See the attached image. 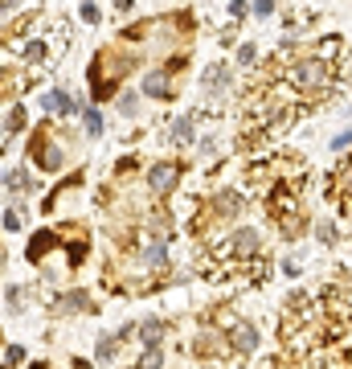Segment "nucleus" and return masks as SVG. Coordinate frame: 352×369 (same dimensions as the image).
<instances>
[{
    "instance_id": "1",
    "label": "nucleus",
    "mask_w": 352,
    "mask_h": 369,
    "mask_svg": "<svg viewBox=\"0 0 352 369\" xmlns=\"http://www.w3.org/2000/svg\"><path fill=\"white\" fill-rule=\"evenodd\" d=\"M291 87L295 91H303V94H319V91H328V83H332V66L324 62V58H303V62H295L291 66Z\"/></svg>"
},
{
    "instance_id": "2",
    "label": "nucleus",
    "mask_w": 352,
    "mask_h": 369,
    "mask_svg": "<svg viewBox=\"0 0 352 369\" xmlns=\"http://www.w3.org/2000/svg\"><path fill=\"white\" fill-rule=\"evenodd\" d=\"M218 255H229V259H254V255H258V234L250 230V226H246V230H234Z\"/></svg>"
},
{
    "instance_id": "3",
    "label": "nucleus",
    "mask_w": 352,
    "mask_h": 369,
    "mask_svg": "<svg viewBox=\"0 0 352 369\" xmlns=\"http://www.w3.org/2000/svg\"><path fill=\"white\" fill-rule=\"evenodd\" d=\"M176 181H180V169L164 160V164H156V169H152V177H148V189H152L156 197H164V193H173V189H176Z\"/></svg>"
},
{
    "instance_id": "4",
    "label": "nucleus",
    "mask_w": 352,
    "mask_h": 369,
    "mask_svg": "<svg viewBox=\"0 0 352 369\" xmlns=\"http://www.w3.org/2000/svg\"><path fill=\"white\" fill-rule=\"evenodd\" d=\"M229 349H238V353H254V349H258V332H254V324H238V328L229 332Z\"/></svg>"
},
{
    "instance_id": "5",
    "label": "nucleus",
    "mask_w": 352,
    "mask_h": 369,
    "mask_svg": "<svg viewBox=\"0 0 352 369\" xmlns=\"http://www.w3.org/2000/svg\"><path fill=\"white\" fill-rule=\"evenodd\" d=\"M42 107L45 111H53V115H74V111H78V107L70 103V94H62V91H49L42 98Z\"/></svg>"
},
{
    "instance_id": "6",
    "label": "nucleus",
    "mask_w": 352,
    "mask_h": 369,
    "mask_svg": "<svg viewBox=\"0 0 352 369\" xmlns=\"http://www.w3.org/2000/svg\"><path fill=\"white\" fill-rule=\"evenodd\" d=\"M160 336H164V320L139 324V345H143V349H160Z\"/></svg>"
},
{
    "instance_id": "7",
    "label": "nucleus",
    "mask_w": 352,
    "mask_h": 369,
    "mask_svg": "<svg viewBox=\"0 0 352 369\" xmlns=\"http://www.w3.org/2000/svg\"><path fill=\"white\" fill-rule=\"evenodd\" d=\"M225 87H229V66H213V70H205V91L209 94H221L225 91Z\"/></svg>"
},
{
    "instance_id": "8",
    "label": "nucleus",
    "mask_w": 352,
    "mask_h": 369,
    "mask_svg": "<svg viewBox=\"0 0 352 369\" xmlns=\"http://www.w3.org/2000/svg\"><path fill=\"white\" fill-rule=\"evenodd\" d=\"M213 205H218V214H221V218H234V214H238V205H242V193L225 189V193H218V201H213Z\"/></svg>"
},
{
    "instance_id": "9",
    "label": "nucleus",
    "mask_w": 352,
    "mask_h": 369,
    "mask_svg": "<svg viewBox=\"0 0 352 369\" xmlns=\"http://www.w3.org/2000/svg\"><path fill=\"white\" fill-rule=\"evenodd\" d=\"M164 78H168V74H148V78H143V94H152V98H168L173 87H168Z\"/></svg>"
},
{
    "instance_id": "10",
    "label": "nucleus",
    "mask_w": 352,
    "mask_h": 369,
    "mask_svg": "<svg viewBox=\"0 0 352 369\" xmlns=\"http://www.w3.org/2000/svg\"><path fill=\"white\" fill-rule=\"evenodd\" d=\"M168 136H173V144H193V115H180Z\"/></svg>"
},
{
    "instance_id": "11",
    "label": "nucleus",
    "mask_w": 352,
    "mask_h": 369,
    "mask_svg": "<svg viewBox=\"0 0 352 369\" xmlns=\"http://www.w3.org/2000/svg\"><path fill=\"white\" fill-rule=\"evenodd\" d=\"M164 259H168V246L164 242H148L143 246V263L148 267H164Z\"/></svg>"
},
{
    "instance_id": "12",
    "label": "nucleus",
    "mask_w": 352,
    "mask_h": 369,
    "mask_svg": "<svg viewBox=\"0 0 352 369\" xmlns=\"http://www.w3.org/2000/svg\"><path fill=\"white\" fill-rule=\"evenodd\" d=\"M336 193H340V197H352V156L336 169Z\"/></svg>"
},
{
    "instance_id": "13",
    "label": "nucleus",
    "mask_w": 352,
    "mask_h": 369,
    "mask_svg": "<svg viewBox=\"0 0 352 369\" xmlns=\"http://www.w3.org/2000/svg\"><path fill=\"white\" fill-rule=\"evenodd\" d=\"M37 164H42L45 173L62 169V148H37Z\"/></svg>"
},
{
    "instance_id": "14",
    "label": "nucleus",
    "mask_w": 352,
    "mask_h": 369,
    "mask_svg": "<svg viewBox=\"0 0 352 369\" xmlns=\"http://www.w3.org/2000/svg\"><path fill=\"white\" fill-rule=\"evenodd\" d=\"M62 312H87V295H62Z\"/></svg>"
},
{
    "instance_id": "15",
    "label": "nucleus",
    "mask_w": 352,
    "mask_h": 369,
    "mask_svg": "<svg viewBox=\"0 0 352 369\" xmlns=\"http://www.w3.org/2000/svg\"><path fill=\"white\" fill-rule=\"evenodd\" d=\"M160 366H164V353H160V349H148V353L139 357V366H135V369H160Z\"/></svg>"
},
{
    "instance_id": "16",
    "label": "nucleus",
    "mask_w": 352,
    "mask_h": 369,
    "mask_svg": "<svg viewBox=\"0 0 352 369\" xmlns=\"http://www.w3.org/2000/svg\"><path fill=\"white\" fill-rule=\"evenodd\" d=\"M25 58L29 62H45V42H25Z\"/></svg>"
},
{
    "instance_id": "17",
    "label": "nucleus",
    "mask_w": 352,
    "mask_h": 369,
    "mask_svg": "<svg viewBox=\"0 0 352 369\" xmlns=\"http://www.w3.org/2000/svg\"><path fill=\"white\" fill-rule=\"evenodd\" d=\"M4 128H8V132H21V128H25V111H21V107H12V115L4 119Z\"/></svg>"
},
{
    "instance_id": "18",
    "label": "nucleus",
    "mask_w": 352,
    "mask_h": 369,
    "mask_svg": "<svg viewBox=\"0 0 352 369\" xmlns=\"http://www.w3.org/2000/svg\"><path fill=\"white\" fill-rule=\"evenodd\" d=\"M82 119H87V132H90V136H98V132H103V119H98V111H90V107H87V111H82Z\"/></svg>"
},
{
    "instance_id": "19",
    "label": "nucleus",
    "mask_w": 352,
    "mask_h": 369,
    "mask_svg": "<svg viewBox=\"0 0 352 369\" xmlns=\"http://www.w3.org/2000/svg\"><path fill=\"white\" fill-rule=\"evenodd\" d=\"M111 357H115V341L103 336V341H98V361H111Z\"/></svg>"
},
{
    "instance_id": "20",
    "label": "nucleus",
    "mask_w": 352,
    "mask_h": 369,
    "mask_svg": "<svg viewBox=\"0 0 352 369\" xmlns=\"http://www.w3.org/2000/svg\"><path fill=\"white\" fill-rule=\"evenodd\" d=\"M21 361H25V349H21V345H12V349L4 353V366H21Z\"/></svg>"
},
{
    "instance_id": "21",
    "label": "nucleus",
    "mask_w": 352,
    "mask_h": 369,
    "mask_svg": "<svg viewBox=\"0 0 352 369\" xmlns=\"http://www.w3.org/2000/svg\"><path fill=\"white\" fill-rule=\"evenodd\" d=\"M332 148H336V152H349V148H352V128H349V132H340V136L332 139Z\"/></svg>"
},
{
    "instance_id": "22",
    "label": "nucleus",
    "mask_w": 352,
    "mask_h": 369,
    "mask_svg": "<svg viewBox=\"0 0 352 369\" xmlns=\"http://www.w3.org/2000/svg\"><path fill=\"white\" fill-rule=\"evenodd\" d=\"M319 58H332V53H336V49H340V42H336V37H324V42H319Z\"/></svg>"
},
{
    "instance_id": "23",
    "label": "nucleus",
    "mask_w": 352,
    "mask_h": 369,
    "mask_svg": "<svg viewBox=\"0 0 352 369\" xmlns=\"http://www.w3.org/2000/svg\"><path fill=\"white\" fill-rule=\"evenodd\" d=\"M319 242H328V246L336 242V226H332V222H324V226H319Z\"/></svg>"
},
{
    "instance_id": "24",
    "label": "nucleus",
    "mask_w": 352,
    "mask_h": 369,
    "mask_svg": "<svg viewBox=\"0 0 352 369\" xmlns=\"http://www.w3.org/2000/svg\"><path fill=\"white\" fill-rule=\"evenodd\" d=\"M274 12V0H254V17H270Z\"/></svg>"
},
{
    "instance_id": "25",
    "label": "nucleus",
    "mask_w": 352,
    "mask_h": 369,
    "mask_svg": "<svg viewBox=\"0 0 352 369\" xmlns=\"http://www.w3.org/2000/svg\"><path fill=\"white\" fill-rule=\"evenodd\" d=\"M8 189H29V181H25V173H8Z\"/></svg>"
},
{
    "instance_id": "26",
    "label": "nucleus",
    "mask_w": 352,
    "mask_h": 369,
    "mask_svg": "<svg viewBox=\"0 0 352 369\" xmlns=\"http://www.w3.org/2000/svg\"><path fill=\"white\" fill-rule=\"evenodd\" d=\"M229 12H234V17H246V12H250V4H246V0H229Z\"/></svg>"
},
{
    "instance_id": "27",
    "label": "nucleus",
    "mask_w": 352,
    "mask_h": 369,
    "mask_svg": "<svg viewBox=\"0 0 352 369\" xmlns=\"http://www.w3.org/2000/svg\"><path fill=\"white\" fill-rule=\"evenodd\" d=\"M82 21H87V25L98 21V8H94V4H82Z\"/></svg>"
},
{
    "instance_id": "28",
    "label": "nucleus",
    "mask_w": 352,
    "mask_h": 369,
    "mask_svg": "<svg viewBox=\"0 0 352 369\" xmlns=\"http://www.w3.org/2000/svg\"><path fill=\"white\" fill-rule=\"evenodd\" d=\"M119 107H123V115H135V94H123V103H119Z\"/></svg>"
},
{
    "instance_id": "29",
    "label": "nucleus",
    "mask_w": 352,
    "mask_h": 369,
    "mask_svg": "<svg viewBox=\"0 0 352 369\" xmlns=\"http://www.w3.org/2000/svg\"><path fill=\"white\" fill-rule=\"evenodd\" d=\"M238 58H242V66H246V62H254V46H242V49H238Z\"/></svg>"
},
{
    "instance_id": "30",
    "label": "nucleus",
    "mask_w": 352,
    "mask_h": 369,
    "mask_svg": "<svg viewBox=\"0 0 352 369\" xmlns=\"http://www.w3.org/2000/svg\"><path fill=\"white\" fill-rule=\"evenodd\" d=\"M33 369H49V366H33Z\"/></svg>"
}]
</instances>
